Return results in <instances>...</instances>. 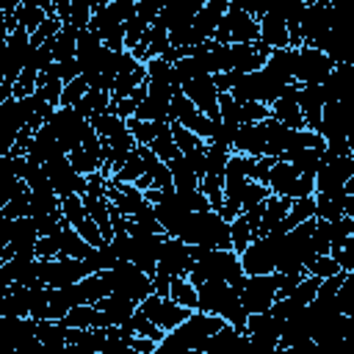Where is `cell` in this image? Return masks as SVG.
Returning <instances> with one entry per match:
<instances>
[{
  "label": "cell",
  "instance_id": "31",
  "mask_svg": "<svg viewBox=\"0 0 354 354\" xmlns=\"http://www.w3.org/2000/svg\"><path fill=\"white\" fill-rule=\"evenodd\" d=\"M268 111H271V119H277V122H282V124H288V127H293V130L304 127V119H301V111H299L296 100L277 97V100L268 105Z\"/></svg>",
  "mask_w": 354,
  "mask_h": 354
},
{
  "label": "cell",
  "instance_id": "54",
  "mask_svg": "<svg viewBox=\"0 0 354 354\" xmlns=\"http://www.w3.org/2000/svg\"><path fill=\"white\" fill-rule=\"evenodd\" d=\"M138 227H144V230H149V232H163V227H160V221L155 218V210H152V205L149 202H144L133 216H130Z\"/></svg>",
  "mask_w": 354,
  "mask_h": 354
},
{
  "label": "cell",
  "instance_id": "7",
  "mask_svg": "<svg viewBox=\"0 0 354 354\" xmlns=\"http://www.w3.org/2000/svg\"><path fill=\"white\" fill-rule=\"evenodd\" d=\"M169 122H180L183 127H188L191 133H196V136L205 138V141H210V136H213V130H216V119L205 116V113L183 94V88H177V91L171 94V100H169Z\"/></svg>",
  "mask_w": 354,
  "mask_h": 354
},
{
  "label": "cell",
  "instance_id": "38",
  "mask_svg": "<svg viewBox=\"0 0 354 354\" xmlns=\"http://www.w3.org/2000/svg\"><path fill=\"white\" fill-rule=\"evenodd\" d=\"M230 152H232L230 147L216 144V141H207V149H205V174H218V177H224V166H227Z\"/></svg>",
  "mask_w": 354,
  "mask_h": 354
},
{
  "label": "cell",
  "instance_id": "37",
  "mask_svg": "<svg viewBox=\"0 0 354 354\" xmlns=\"http://www.w3.org/2000/svg\"><path fill=\"white\" fill-rule=\"evenodd\" d=\"M252 238H254V230H252V224L246 221V216H243V213H238V216L230 221V249L241 254Z\"/></svg>",
  "mask_w": 354,
  "mask_h": 354
},
{
  "label": "cell",
  "instance_id": "44",
  "mask_svg": "<svg viewBox=\"0 0 354 354\" xmlns=\"http://www.w3.org/2000/svg\"><path fill=\"white\" fill-rule=\"evenodd\" d=\"M174 196L185 210H210V202L202 188H174Z\"/></svg>",
  "mask_w": 354,
  "mask_h": 354
},
{
  "label": "cell",
  "instance_id": "59",
  "mask_svg": "<svg viewBox=\"0 0 354 354\" xmlns=\"http://www.w3.org/2000/svg\"><path fill=\"white\" fill-rule=\"evenodd\" d=\"M55 66H58V77L66 83V80H72L75 75H80V66H77V61L75 58H66V61H55Z\"/></svg>",
  "mask_w": 354,
  "mask_h": 354
},
{
  "label": "cell",
  "instance_id": "11",
  "mask_svg": "<svg viewBox=\"0 0 354 354\" xmlns=\"http://www.w3.org/2000/svg\"><path fill=\"white\" fill-rule=\"evenodd\" d=\"M152 324H158L163 332H169V329H174L180 321H185L188 318V307H180L177 301H171L169 296H158V293H147L138 304H136Z\"/></svg>",
  "mask_w": 354,
  "mask_h": 354
},
{
  "label": "cell",
  "instance_id": "9",
  "mask_svg": "<svg viewBox=\"0 0 354 354\" xmlns=\"http://www.w3.org/2000/svg\"><path fill=\"white\" fill-rule=\"evenodd\" d=\"M354 177V155H321V163L313 174L315 191H332L343 188L346 180Z\"/></svg>",
  "mask_w": 354,
  "mask_h": 354
},
{
  "label": "cell",
  "instance_id": "40",
  "mask_svg": "<svg viewBox=\"0 0 354 354\" xmlns=\"http://www.w3.org/2000/svg\"><path fill=\"white\" fill-rule=\"evenodd\" d=\"M14 17H17V22L19 25H25L28 28V33H33L47 17H50V11L47 8H41V6H25V3H19L17 8H14Z\"/></svg>",
  "mask_w": 354,
  "mask_h": 354
},
{
  "label": "cell",
  "instance_id": "26",
  "mask_svg": "<svg viewBox=\"0 0 354 354\" xmlns=\"http://www.w3.org/2000/svg\"><path fill=\"white\" fill-rule=\"evenodd\" d=\"M36 337L41 348H66V326L53 318L36 321Z\"/></svg>",
  "mask_w": 354,
  "mask_h": 354
},
{
  "label": "cell",
  "instance_id": "10",
  "mask_svg": "<svg viewBox=\"0 0 354 354\" xmlns=\"http://www.w3.org/2000/svg\"><path fill=\"white\" fill-rule=\"evenodd\" d=\"M41 169H44L47 180H50V185H53V191H55L58 196H66V194H83V191H86V174H77V171L72 169L66 152H61V155L44 160Z\"/></svg>",
  "mask_w": 354,
  "mask_h": 354
},
{
  "label": "cell",
  "instance_id": "15",
  "mask_svg": "<svg viewBox=\"0 0 354 354\" xmlns=\"http://www.w3.org/2000/svg\"><path fill=\"white\" fill-rule=\"evenodd\" d=\"M180 88H183V94H185L205 116L218 119V88H216V83H213L210 75H196V77L185 80Z\"/></svg>",
  "mask_w": 354,
  "mask_h": 354
},
{
  "label": "cell",
  "instance_id": "1",
  "mask_svg": "<svg viewBox=\"0 0 354 354\" xmlns=\"http://www.w3.org/2000/svg\"><path fill=\"white\" fill-rule=\"evenodd\" d=\"M194 310L221 315L238 332H246V313L241 307L238 290H235V285H230L224 279H202L196 285V307Z\"/></svg>",
  "mask_w": 354,
  "mask_h": 354
},
{
  "label": "cell",
  "instance_id": "41",
  "mask_svg": "<svg viewBox=\"0 0 354 354\" xmlns=\"http://www.w3.org/2000/svg\"><path fill=\"white\" fill-rule=\"evenodd\" d=\"M144 69H147V80H158V83H174V72H171V61H166L163 55H155L149 61H144Z\"/></svg>",
  "mask_w": 354,
  "mask_h": 354
},
{
  "label": "cell",
  "instance_id": "29",
  "mask_svg": "<svg viewBox=\"0 0 354 354\" xmlns=\"http://www.w3.org/2000/svg\"><path fill=\"white\" fill-rule=\"evenodd\" d=\"M64 326H105V321H102V313L94 307V304H88V301H83V304H75L64 318H58Z\"/></svg>",
  "mask_w": 354,
  "mask_h": 354
},
{
  "label": "cell",
  "instance_id": "5",
  "mask_svg": "<svg viewBox=\"0 0 354 354\" xmlns=\"http://www.w3.org/2000/svg\"><path fill=\"white\" fill-rule=\"evenodd\" d=\"M268 191L274 196H285V199H299V196H310L315 194V183H313V174H301L296 171L288 160L277 158L271 163V171H268V180H266Z\"/></svg>",
  "mask_w": 354,
  "mask_h": 354
},
{
  "label": "cell",
  "instance_id": "33",
  "mask_svg": "<svg viewBox=\"0 0 354 354\" xmlns=\"http://www.w3.org/2000/svg\"><path fill=\"white\" fill-rule=\"evenodd\" d=\"M169 299L177 301L180 307L194 310V307H196V285H194L188 277L177 274V277H171V282H169Z\"/></svg>",
  "mask_w": 354,
  "mask_h": 354
},
{
  "label": "cell",
  "instance_id": "4",
  "mask_svg": "<svg viewBox=\"0 0 354 354\" xmlns=\"http://www.w3.org/2000/svg\"><path fill=\"white\" fill-rule=\"evenodd\" d=\"M100 277H102L108 293L124 296V299H130V301H136V304H138L147 293H152V288H149V274H144V271H141L136 263H130V260H116L111 268L100 271Z\"/></svg>",
  "mask_w": 354,
  "mask_h": 354
},
{
  "label": "cell",
  "instance_id": "52",
  "mask_svg": "<svg viewBox=\"0 0 354 354\" xmlns=\"http://www.w3.org/2000/svg\"><path fill=\"white\" fill-rule=\"evenodd\" d=\"M147 28L149 25H144V19L138 14H133L130 19H124V50H133L141 41V36H144Z\"/></svg>",
  "mask_w": 354,
  "mask_h": 354
},
{
  "label": "cell",
  "instance_id": "20",
  "mask_svg": "<svg viewBox=\"0 0 354 354\" xmlns=\"http://www.w3.org/2000/svg\"><path fill=\"white\" fill-rule=\"evenodd\" d=\"M94 307L102 313L105 326H119V324H124V321L136 313V301H130V299H124V296H116V293L100 296V299L94 301Z\"/></svg>",
  "mask_w": 354,
  "mask_h": 354
},
{
  "label": "cell",
  "instance_id": "51",
  "mask_svg": "<svg viewBox=\"0 0 354 354\" xmlns=\"http://www.w3.org/2000/svg\"><path fill=\"white\" fill-rule=\"evenodd\" d=\"M329 254L335 257V263H337L343 271H354V235H348L340 246L329 249Z\"/></svg>",
  "mask_w": 354,
  "mask_h": 354
},
{
  "label": "cell",
  "instance_id": "24",
  "mask_svg": "<svg viewBox=\"0 0 354 354\" xmlns=\"http://www.w3.org/2000/svg\"><path fill=\"white\" fill-rule=\"evenodd\" d=\"M91 249H94V246L86 243V241L77 235L75 227L64 224V227L58 230V254H55V257H80V260H83Z\"/></svg>",
  "mask_w": 354,
  "mask_h": 354
},
{
  "label": "cell",
  "instance_id": "27",
  "mask_svg": "<svg viewBox=\"0 0 354 354\" xmlns=\"http://www.w3.org/2000/svg\"><path fill=\"white\" fill-rule=\"evenodd\" d=\"M321 155H324V149H318V147H299V149L285 152L282 160H288L301 174H315V169L321 163Z\"/></svg>",
  "mask_w": 354,
  "mask_h": 354
},
{
  "label": "cell",
  "instance_id": "60",
  "mask_svg": "<svg viewBox=\"0 0 354 354\" xmlns=\"http://www.w3.org/2000/svg\"><path fill=\"white\" fill-rule=\"evenodd\" d=\"M111 0H91V11H97V8H102V6H108Z\"/></svg>",
  "mask_w": 354,
  "mask_h": 354
},
{
  "label": "cell",
  "instance_id": "49",
  "mask_svg": "<svg viewBox=\"0 0 354 354\" xmlns=\"http://www.w3.org/2000/svg\"><path fill=\"white\" fill-rule=\"evenodd\" d=\"M86 91H88L86 77H83V75H75L72 80L64 83V88H61V102H58V105H75Z\"/></svg>",
  "mask_w": 354,
  "mask_h": 354
},
{
  "label": "cell",
  "instance_id": "25",
  "mask_svg": "<svg viewBox=\"0 0 354 354\" xmlns=\"http://www.w3.org/2000/svg\"><path fill=\"white\" fill-rule=\"evenodd\" d=\"M133 116L136 119H144V122H169V100L147 91L144 100L136 105Z\"/></svg>",
  "mask_w": 354,
  "mask_h": 354
},
{
  "label": "cell",
  "instance_id": "18",
  "mask_svg": "<svg viewBox=\"0 0 354 354\" xmlns=\"http://www.w3.org/2000/svg\"><path fill=\"white\" fill-rule=\"evenodd\" d=\"M318 133L324 136V141L348 138V122H346V102H343V100L324 102V108H321V122H318Z\"/></svg>",
  "mask_w": 354,
  "mask_h": 354
},
{
  "label": "cell",
  "instance_id": "39",
  "mask_svg": "<svg viewBox=\"0 0 354 354\" xmlns=\"http://www.w3.org/2000/svg\"><path fill=\"white\" fill-rule=\"evenodd\" d=\"M318 282H321L318 277H313V274H307V271H304V274H301V279H299V282H296L285 296H288V299H293L296 304H310V301L315 299Z\"/></svg>",
  "mask_w": 354,
  "mask_h": 354
},
{
  "label": "cell",
  "instance_id": "56",
  "mask_svg": "<svg viewBox=\"0 0 354 354\" xmlns=\"http://www.w3.org/2000/svg\"><path fill=\"white\" fill-rule=\"evenodd\" d=\"M274 160H277V158H268V155L254 158V166H252L249 180H257V183H263V185H266V180H268V171H271V163H274Z\"/></svg>",
  "mask_w": 354,
  "mask_h": 354
},
{
  "label": "cell",
  "instance_id": "48",
  "mask_svg": "<svg viewBox=\"0 0 354 354\" xmlns=\"http://www.w3.org/2000/svg\"><path fill=\"white\" fill-rule=\"evenodd\" d=\"M304 271L313 274V277H318V279H324V277H332V274H337V271H343V268L335 263L332 254H315V257L304 266Z\"/></svg>",
  "mask_w": 354,
  "mask_h": 354
},
{
  "label": "cell",
  "instance_id": "17",
  "mask_svg": "<svg viewBox=\"0 0 354 354\" xmlns=\"http://www.w3.org/2000/svg\"><path fill=\"white\" fill-rule=\"evenodd\" d=\"M230 149L241 152V155L260 158L266 152V119L263 122H241L235 136H232Z\"/></svg>",
  "mask_w": 354,
  "mask_h": 354
},
{
  "label": "cell",
  "instance_id": "21",
  "mask_svg": "<svg viewBox=\"0 0 354 354\" xmlns=\"http://www.w3.org/2000/svg\"><path fill=\"white\" fill-rule=\"evenodd\" d=\"M39 241V227L33 221V216H19L14 218V232H11V241L6 246V254H19V252H33Z\"/></svg>",
  "mask_w": 354,
  "mask_h": 354
},
{
  "label": "cell",
  "instance_id": "28",
  "mask_svg": "<svg viewBox=\"0 0 354 354\" xmlns=\"http://www.w3.org/2000/svg\"><path fill=\"white\" fill-rule=\"evenodd\" d=\"M166 166H169V174H171L174 188H199V180L202 177L188 166V160L183 158V152H177L174 158H169Z\"/></svg>",
  "mask_w": 354,
  "mask_h": 354
},
{
  "label": "cell",
  "instance_id": "22",
  "mask_svg": "<svg viewBox=\"0 0 354 354\" xmlns=\"http://www.w3.org/2000/svg\"><path fill=\"white\" fill-rule=\"evenodd\" d=\"M346 191L343 188H332V191H315L313 199H315V218H337V216H346Z\"/></svg>",
  "mask_w": 354,
  "mask_h": 354
},
{
  "label": "cell",
  "instance_id": "19",
  "mask_svg": "<svg viewBox=\"0 0 354 354\" xmlns=\"http://www.w3.org/2000/svg\"><path fill=\"white\" fill-rule=\"evenodd\" d=\"M257 28H260L257 39H260L266 47H271V50L290 47L288 25H285V19H282L279 14H274V11H263V14L257 17Z\"/></svg>",
  "mask_w": 354,
  "mask_h": 354
},
{
  "label": "cell",
  "instance_id": "55",
  "mask_svg": "<svg viewBox=\"0 0 354 354\" xmlns=\"http://www.w3.org/2000/svg\"><path fill=\"white\" fill-rule=\"evenodd\" d=\"M136 14L144 19V25H152L160 17V6L155 0H136Z\"/></svg>",
  "mask_w": 354,
  "mask_h": 354
},
{
  "label": "cell",
  "instance_id": "46",
  "mask_svg": "<svg viewBox=\"0 0 354 354\" xmlns=\"http://www.w3.org/2000/svg\"><path fill=\"white\" fill-rule=\"evenodd\" d=\"M169 130H171V138H174V144H177V149L185 155L188 149H194V147H199V144H205V138H199L196 133H191L188 127H183L180 122H169Z\"/></svg>",
  "mask_w": 354,
  "mask_h": 354
},
{
  "label": "cell",
  "instance_id": "36",
  "mask_svg": "<svg viewBox=\"0 0 354 354\" xmlns=\"http://www.w3.org/2000/svg\"><path fill=\"white\" fill-rule=\"evenodd\" d=\"M141 174H144V160H141L138 149H130V152L124 155L122 166H119L108 180H113V183H133V180L141 177Z\"/></svg>",
  "mask_w": 354,
  "mask_h": 354
},
{
  "label": "cell",
  "instance_id": "14",
  "mask_svg": "<svg viewBox=\"0 0 354 354\" xmlns=\"http://www.w3.org/2000/svg\"><path fill=\"white\" fill-rule=\"evenodd\" d=\"M194 266V257H191V246L183 243L180 238L174 235H163V243H160V254H158V268L155 271H166L169 277H177V274H188Z\"/></svg>",
  "mask_w": 354,
  "mask_h": 354
},
{
  "label": "cell",
  "instance_id": "8",
  "mask_svg": "<svg viewBox=\"0 0 354 354\" xmlns=\"http://www.w3.org/2000/svg\"><path fill=\"white\" fill-rule=\"evenodd\" d=\"M332 58L313 47V44H301L296 47V66H293V80L296 83H321L329 72H332Z\"/></svg>",
  "mask_w": 354,
  "mask_h": 354
},
{
  "label": "cell",
  "instance_id": "58",
  "mask_svg": "<svg viewBox=\"0 0 354 354\" xmlns=\"http://www.w3.org/2000/svg\"><path fill=\"white\" fill-rule=\"evenodd\" d=\"M169 282H171V277H169L166 271H155V274L149 277V288H152V293H158V296H169Z\"/></svg>",
  "mask_w": 354,
  "mask_h": 354
},
{
  "label": "cell",
  "instance_id": "45",
  "mask_svg": "<svg viewBox=\"0 0 354 354\" xmlns=\"http://www.w3.org/2000/svg\"><path fill=\"white\" fill-rule=\"evenodd\" d=\"M335 304H337V310L343 315H351L354 313V271H348L343 277V282H340V288L335 293Z\"/></svg>",
  "mask_w": 354,
  "mask_h": 354
},
{
  "label": "cell",
  "instance_id": "50",
  "mask_svg": "<svg viewBox=\"0 0 354 354\" xmlns=\"http://www.w3.org/2000/svg\"><path fill=\"white\" fill-rule=\"evenodd\" d=\"M268 116H271L268 105L266 102H257V100H243L241 108H238V119L241 122H263Z\"/></svg>",
  "mask_w": 354,
  "mask_h": 354
},
{
  "label": "cell",
  "instance_id": "42",
  "mask_svg": "<svg viewBox=\"0 0 354 354\" xmlns=\"http://www.w3.org/2000/svg\"><path fill=\"white\" fill-rule=\"evenodd\" d=\"M66 158H69V163H72V169H75L77 174H94V171H100V160H97L94 155H88L80 144L72 147V149L66 152Z\"/></svg>",
  "mask_w": 354,
  "mask_h": 354
},
{
  "label": "cell",
  "instance_id": "6",
  "mask_svg": "<svg viewBox=\"0 0 354 354\" xmlns=\"http://www.w3.org/2000/svg\"><path fill=\"white\" fill-rule=\"evenodd\" d=\"M238 299L243 313H263L271 307V301L277 299V285H274V274H243L235 282Z\"/></svg>",
  "mask_w": 354,
  "mask_h": 354
},
{
  "label": "cell",
  "instance_id": "34",
  "mask_svg": "<svg viewBox=\"0 0 354 354\" xmlns=\"http://www.w3.org/2000/svg\"><path fill=\"white\" fill-rule=\"evenodd\" d=\"M108 102H111V94L108 91H100V88H88L77 102H75V108H77V113L80 116H86V119H91V116H97V113H102V111H108Z\"/></svg>",
  "mask_w": 354,
  "mask_h": 354
},
{
  "label": "cell",
  "instance_id": "35",
  "mask_svg": "<svg viewBox=\"0 0 354 354\" xmlns=\"http://www.w3.org/2000/svg\"><path fill=\"white\" fill-rule=\"evenodd\" d=\"M160 160H169V158H174L180 149H177V144H174V138H171V130H169V122H160L158 124V130H155V138L147 144Z\"/></svg>",
  "mask_w": 354,
  "mask_h": 354
},
{
  "label": "cell",
  "instance_id": "23",
  "mask_svg": "<svg viewBox=\"0 0 354 354\" xmlns=\"http://www.w3.org/2000/svg\"><path fill=\"white\" fill-rule=\"evenodd\" d=\"M100 47H102V39H100V33L94 30V28H80L77 30V41H75V61H77V66H80V72H86L91 64H94V58H97V53H100Z\"/></svg>",
  "mask_w": 354,
  "mask_h": 354
},
{
  "label": "cell",
  "instance_id": "47",
  "mask_svg": "<svg viewBox=\"0 0 354 354\" xmlns=\"http://www.w3.org/2000/svg\"><path fill=\"white\" fill-rule=\"evenodd\" d=\"M124 122H127V130L136 138V144H149L155 138L158 124H160V122H144V119H136V116H127Z\"/></svg>",
  "mask_w": 354,
  "mask_h": 354
},
{
  "label": "cell",
  "instance_id": "13",
  "mask_svg": "<svg viewBox=\"0 0 354 354\" xmlns=\"http://www.w3.org/2000/svg\"><path fill=\"white\" fill-rule=\"evenodd\" d=\"M279 332H282V321H277L268 310L249 313L246 315V337H249V346L263 348V351H277Z\"/></svg>",
  "mask_w": 354,
  "mask_h": 354
},
{
  "label": "cell",
  "instance_id": "12",
  "mask_svg": "<svg viewBox=\"0 0 354 354\" xmlns=\"http://www.w3.org/2000/svg\"><path fill=\"white\" fill-rule=\"evenodd\" d=\"M47 122L55 127V136H58V144H61L64 152H69L72 147H77L80 138H83V130L88 127V119L80 116L75 105H58Z\"/></svg>",
  "mask_w": 354,
  "mask_h": 354
},
{
  "label": "cell",
  "instance_id": "53",
  "mask_svg": "<svg viewBox=\"0 0 354 354\" xmlns=\"http://www.w3.org/2000/svg\"><path fill=\"white\" fill-rule=\"evenodd\" d=\"M58 28H61V19H58L55 14H50V17H47V19H44V22H41V25H39L33 33H30V44H33V47H39L41 41L53 39V36L58 33Z\"/></svg>",
  "mask_w": 354,
  "mask_h": 354
},
{
  "label": "cell",
  "instance_id": "32",
  "mask_svg": "<svg viewBox=\"0 0 354 354\" xmlns=\"http://www.w3.org/2000/svg\"><path fill=\"white\" fill-rule=\"evenodd\" d=\"M75 41H77V28L69 22H61L58 33L53 36V61L75 58Z\"/></svg>",
  "mask_w": 354,
  "mask_h": 354
},
{
  "label": "cell",
  "instance_id": "16",
  "mask_svg": "<svg viewBox=\"0 0 354 354\" xmlns=\"http://www.w3.org/2000/svg\"><path fill=\"white\" fill-rule=\"evenodd\" d=\"M238 257H241L243 274H271L274 271V246L266 235L252 238Z\"/></svg>",
  "mask_w": 354,
  "mask_h": 354
},
{
  "label": "cell",
  "instance_id": "57",
  "mask_svg": "<svg viewBox=\"0 0 354 354\" xmlns=\"http://www.w3.org/2000/svg\"><path fill=\"white\" fill-rule=\"evenodd\" d=\"M127 346H130V351H136V354L158 351V343H155L152 337H144V335H130V337H127Z\"/></svg>",
  "mask_w": 354,
  "mask_h": 354
},
{
  "label": "cell",
  "instance_id": "2",
  "mask_svg": "<svg viewBox=\"0 0 354 354\" xmlns=\"http://www.w3.org/2000/svg\"><path fill=\"white\" fill-rule=\"evenodd\" d=\"M227 321L221 315H210V313H199V310H191L185 321H180L174 329H169L160 343H158V351H166V348H177V351H199L202 343L218 332Z\"/></svg>",
  "mask_w": 354,
  "mask_h": 354
},
{
  "label": "cell",
  "instance_id": "43",
  "mask_svg": "<svg viewBox=\"0 0 354 354\" xmlns=\"http://www.w3.org/2000/svg\"><path fill=\"white\" fill-rule=\"evenodd\" d=\"M268 194H271L268 185H263V183H257V180H246V185H243V191H241V213L257 207Z\"/></svg>",
  "mask_w": 354,
  "mask_h": 354
},
{
  "label": "cell",
  "instance_id": "30",
  "mask_svg": "<svg viewBox=\"0 0 354 354\" xmlns=\"http://www.w3.org/2000/svg\"><path fill=\"white\" fill-rule=\"evenodd\" d=\"M346 77H348V64H335L332 72L321 80V91H324L326 102H335V100L346 97Z\"/></svg>",
  "mask_w": 354,
  "mask_h": 354
},
{
  "label": "cell",
  "instance_id": "3",
  "mask_svg": "<svg viewBox=\"0 0 354 354\" xmlns=\"http://www.w3.org/2000/svg\"><path fill=\"white\" fill-rule=\"evenodd\" d=\"M191 257L194 266L185 274L194 285H199L202 279H224L230 285H235L243 277L241 268V257L232 249H202V246H191Z\"/></svg>",
  "mask_w": 354,
  "mask_h": 354
}]
</instances>
